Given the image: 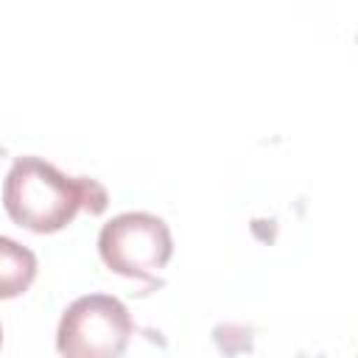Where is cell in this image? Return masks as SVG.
<instances>
[{
	"label": "cell",
	"instance_id": "3",
	"mask_svg": "<svg viewBox=\"0 0 358 358\" xmlns=\"http://www.w3.org/2000/svg\"><path fill=\"white\" fill-rule=\"evenodd\" d=\"M98 252L115 274L154 280V274L165 268L173 255V238L159 215L145 210H129L101 227Z\"/></svg>",
	"mask_w": 358,
	"mask_h": 358
},
{
	"label": "cell",
	"instance_id": "4",
	"mask_svg": "<svg viewBox=\"0 0 358 358\" xmlns=\"http://www.w3.org/2000/svg\"><path fill=\"white\" fill-rule=\"evenodd\" d=\"M34 277H36V255L20 241L0 235V299L25 294Z\"/></svg>",
	"mask_w": 358,
	"mask_h": 358
},
{
	"label": "cell",
	"instance_id": "5",
	"mask_svg": "<svg viewBox=\"0 0 358 358\" xmlns=\"http://www.w3.org/2000/svg\"><path fill=\"white\" fill-rule=\"evenodd\" d=\"M0 344H3V327H0Z\"/></svg>",
	"mask_w": 358,
	"mask_h": 358
},
{
	"label": "cell",
	"instance_id": "1",
	"mask_svg": "<svg viewBox=\"0 0 358 358\" xmlns=\"http://www.w3.org/2000/svg\"><path fill=\"white\" fill-rule=\"evenodd\" d=\"M109 193L98 179L67 176L53 162L25 154L17 157L3 182V207L14 224L31 232H56L81 210L101 215Z\"/></svg>",
	"mask_w": 358,
	"mask_h": 358
},
{
	"label": "cell",
	"instance_id": "2",
	"mask_svg": "<svg viewBox=\"0 0 358 358\" xmlns=\"http://www.w3.org/2000/svg\"><path fill=\"white\" fill-rule=\"evenodd\" d=\"M131 327V313L117 296L84 294L62 313L56 350L62 358H120Z\"/></svg>",
	"mask_w": 358,
	"mask_h": 358
}]
</instances>
